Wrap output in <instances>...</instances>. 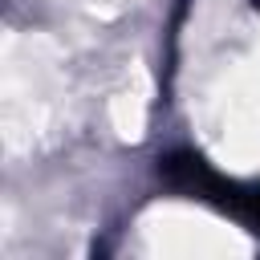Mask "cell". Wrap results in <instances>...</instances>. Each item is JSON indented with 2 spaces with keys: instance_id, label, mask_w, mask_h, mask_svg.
I'll return each instance as SVG.
<instances>
[{
  "instance_id": "1",
  "label": "cell",
  "mask_w": 260,
  "mask_h": 260,
  "mask_svg": "<svg viewBox=\"0 0 260 260\" xmlns=\"http://www.w3.org/2000/svg\"><path fill=\"white\" fill-rule=\"evenodd\" d=\"M158 179L187 195V199H199L240 223H248L252 232H260V183H236L228 175H219L207 158L191 154V150H171L158 158Z\"/></svg>"
}]
</instances>
